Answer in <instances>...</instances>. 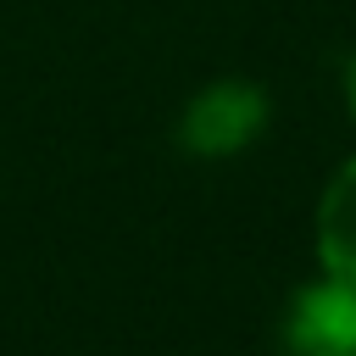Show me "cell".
Here are the masks:
<instances>
[{
    "label": "cell",
    "mask_w": 356,
    "mask_h": 356,
    "mask_svg": "<svg viewBox=\"0 0 356 356\" xmlns=\"http://www.w3.org/2000/svg\"><path fill=\"white\" fill-rule=\"evenodd\" d=\"M284 356H356V284L323 278L300 289L278 328Z\"/></svg>",
    "instance_id": "1"
},
{
    "label": "cell",
    "mask_w": 356,
    "mask_h": 356,
    "mask_svg": "<svg viewBox=\"0 0 356 356\" xmlns=\"http://www.w3.org/2000/svg\"><path fill=\"white\" fill-rule=\"evenodd\" d=\"M350 111H356V61H350Z\"/></svg>",
    "instance_id": "4"
},
{
    "label": "cell",
    "mask_w": 356,
    "mask_h": 356,
    "mask_svg": "<svg viewBox=\"0 0 356 356\" xmlns=\"http://www.w3.org/2000/svg\"><path fill=\"white\" fill-rule=\"evenodd\" d=\"M317 256L328 278L356 284V161H345L317 200Z\"/></svg>",
    "instance_id": "3"
},
{
    "label": "cell",
    "mask_w": 356,
    "mask_h": 356,
    "mask_svg": "<svg viewBox=\"0 0 356 356\" xmlns=\"http://www.w3.org/2000/svg\"><path fill=\"white\" fill-rule=\"evenodd\" d=\"M267 122V100L256 83H211L189 100L178 134H184V150L195 156H234L245 150Z\"/></svg>",
    "instance_id": "2"
}]
</instances>
